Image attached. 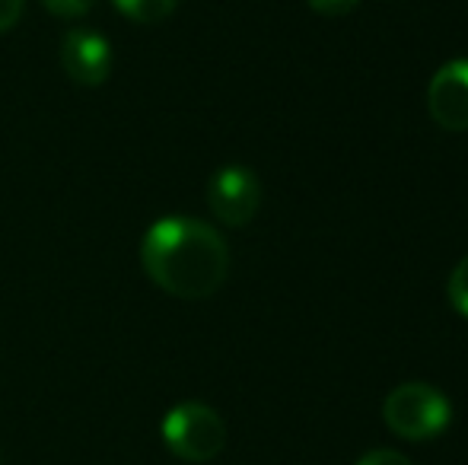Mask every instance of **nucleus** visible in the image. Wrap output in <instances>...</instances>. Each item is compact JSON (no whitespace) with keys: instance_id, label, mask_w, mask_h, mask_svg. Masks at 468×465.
Instances as JSON below:
<instances>
[{"instance_id":"f257e3e1","label":"nucleus","mask_w":468,"mask_h":465,"mask_svg":"<svg viewBox=\"0 0 468 465\" xmlns=\"http://www.w3.org/2000/svg\"><path fill=\"white\" fill-rule=\"evenodd\" d=\"M147 278L179 300H204L229 274V246L210 224L195 217H160L141 242Z\"/></svg>"},{"instance_id":"f03ea898","label":"nucleus","mask_w":468,"mask_h":465,"mask_svg":"<svg viewBox=\"0 0 468 465\" xmlns=\"http://www.w3.org/2000/svg\"><path fill=\"white\" fill-rule=\"evenodd\" d=\"M386 428L408 443L433 440L452 421V402L431 383H401L382 405Z\"/></svg>"},{"instance_id":"7ed1b4c3","label":"nucleus","mask_w":468,"mask_h":465,"mask_svg":"<svg viewBox=\"0 0 468 465\" xmlns=\"http://www.w3.org/2000/svg\"><path fill=\"white\" fill-rule=\"evenodd\" d=\"M166 449L182 462H210L227 447V424L210 405L179 402L160 424Z\"/></svg>"},{"instance_id":"20e7f679","label":"nucleus","mask_w":468,"mask_h":465,"mask_svg":"<svg viewBox=\"0 0 468 465\" xmlns=\"http://www.w3.org/2000/svg\"><path fill=\"white\" fill-rule=\"evenodd\" d=\"M207 205L227 227H246L261 207V182L246 166H223L207 182Z\"/></svg>"},{"instance_id":"39448f33","label":"nucleus","mask_w":468,"mask_h":465,"mask_svg":"<svg viewBox=\"0 0 468 465\" xmlns=\"http://www.w3.org/2000/svg\"><path fill=\"white\" fill-rule=\"evenodd\" d=\"M61 68L80 87H102L112 74V42L96 29H70L61 38Z\"/></svg>"},{"instance_id":"423d86ee","label":"nucleus","mask_w":468,"mask_h":465,"mask_svg":"<svg viewBox=\"0 0 468 465\" xmlns=\"http://www.w3.org/2000/svg\"><path fill=\"white\" fill-rule=\"evenodd\" d=\"M427 109L443 131H468V61H450L433 74Z\"/></svg>"},{"instance_id":"0eeeda50","label":"nucleus","mask_w":468,"mask_h":465,"mask_svg":"<svg viewBox=\"0 0 468 465\" xmlns=\"http://www.w3.org/2000/svg\"><path fill=\"white\" fill-rule=\"evenodd\" d=\"M112 4H115V10L122 13V16H128L131 23L150 26V23H163L166 16H173L179 0H112Z\"/></svg>"},{"instance_id":"6e6552de","label":"nucleus","mask_w":468,"mask_h":465,"mask_svg":"<svg viewBox=\"0 0 468 465\" xmlns=\"http://www.w3.org/2000/svg\"><path fill=\"white\" fill-rule=\"evenodd\" d=\"M446 297H450L452 310L468 319V255L459 259V265L452 268L450 284H446Z\"/></svg>"},{"instance_id":"1a4fd4ad","label":"nucleus","mask_w":468,"mask_h":465,"mask_svg":"<svg viewBox=\"0 0 468 465\" xmlns=\"http://www.w3.org/2000/svg\"><path fill=\"white\" fill-rule=\"evenodd\" d=\"M45 10L55 13L61 19H77V16H87L90 10L99 4V0H42Z\"/></svg>"},{"instance_id":"9d476101","label":"nucleus","mask_w":468,"mask_h":465,"mask_svg":"<svg viewBox=\"0 0 468 465\" xmlns=\"http://www.w3.org/2000/svg\"><path fill=\"white\" fill-rule=\"evenodd\" d=\"M309 10L322 13V16H345V13L357 10L360 0H306Z\"/></svg>"},{"instance_id":"9b49d317","label":"nucleus","mask_w":468,"mask_h":465,"mask_svg":"<svg viewBox=\"0 0 468 465\" xmlns=\"http://www.w3.org/2000/svg\"><path fill=\"white\" fill-rule=\"evenodd\" d=\"M357 465H411V460L395 449H370L367 456H360Z\"/></svg>"},{"instance_id":"f8f14e48","label":"nucleus","mask_w":468,"mask_h":465,"mask_svg":"<svg viewBox=\"0 0 468 465\" xmlns=\"http://www.w3.org/2000/svg\"><path fill=\"white\" fill-rule=\"evenodd\" d=\"M26 0H0V32H10L23 16Z\"/></svg>"}]
</instances>
